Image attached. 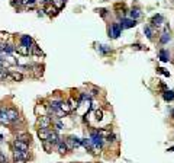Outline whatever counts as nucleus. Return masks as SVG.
Instances as JSON below:
<instances>
[{
	"label": "nucleus",
	"instance_id": "nucleus-1",
	"mask_svg": "<svg viewBox=\"0 0 174 163\" xmlns=\"http://www.w3.org/2000/svg\"><path fill=\"white\" fill-rule=\"evenodd\" d=\"M51 124V117H48V115H42V117L38 118V127L39 128H50Z\"/></svg>",
	"mask_w": 174,
	"mask_h": 163
},
{
	"label": "nucleus",
	"instance_id": "nucleus-2",
	"mask_svg": "<svg viewBox=\"0 0 174 163\" xmlns=\"http://www.w3.org/2000/svg\"><path fill=\"white\" fill-rule=\"evenodd\" d=\"M13 159H25V160H28L29 159V153H28V150H17V149H15L13 150Z\"/></svg>",
	"mask_w": 174,
	"mask_h": 163
},
{
	"label": "nucleus",
	"instance_id": "nucleus-3",
	"mask_svg": "<svg viewBox=\"0 0 174 163\" xmlns=\"http://www.w3.org/2000/svg\"><path fill=\"white\" fill-rule=\"evenodd\" d=\"M15 51H17V54H20V55H29L31 53H32V50H31L29 47L23 45V44H20V45L15 47Z\"/></svg>",
	"mask_w": 174,
	"mask_h": 163
},
{
	"label": "nucleus",
	"instance_id": "nucleus-4",
	"mask_svg": "<svg viewBox=\"0 0 174 163\" xmlns=\"http://www.w3.org/2000/svg\"><path fill=\"white\" fill-rule=\"evenodd\" d=\"M119 25H121L122 29H125V28H132V26L137 25V20H135V19H122V22Z\"/></svg>",
	"mask_w": 174,
	"mask_h": 163
},
{
	"label": "nucleus",
	"instance_id": "nucleus-5",
	"mask_svg": "<svg viewBox=\"0 0 174 163\" xmlns=\"http://www.w3.org/2000/svg\"><path fill=\"white\" fill-rule=\"evenodd\" d=\"M20 44H23V45H26V47H29V48L32 50V47H34V39H32V36L23 35V36H20Z\"/></svg>",
	"mask_w": 174,
	"mask_h": 163
},
{
	"label": "nucleus",
	"instance_id": "nucleus-6",
	"mask_svg": "<svg viewBox=\"0 0 174 163\" xmlns=\"http://www.w3.org/2000/svg\"><path fill=\"white\" fill-rule=\"evenodd\" d=\"M50 130L48 128H39L38 130V137L42 140V141H45V140H48V137H50Z\"/></svg>",
	"mask_w": 174,
	"mask_h": 163
},
{
	"label": "nucleus",
	"instance_id": "nucleus-7",
	"mask_svg": "<svg viewBox=\"0 0 174 163\" xmlns=\"http://www.w3.org/2000/svg\"><path fill=\"white\" fill-rule=\"evenodd\" d=\"M13 147L15 149H17V150H28L29 149V146H28V143L26 141H22V140H15V143H13Z\"/></svg>",
	"mask_w": 174,
	"mask_h": 163
},
{
	"label": "nucleus",
	"instance_id": "nucleus-8",
	"mask_svg": "<svg viewBox=\"0 0 174 163\" xmlns=\"http://www.w3.org/2000/svg\"><path fill=\"white\" fill-rule=\"evenodd\" d=\"M6 114H7V117H9L10 121H16L17 117H19V114H17V111L15 108H7L6 109Z\"/></svg>",
	"mask_w": 174,
	"mask_h": 163
},
{
	"label": "nucleus",
	"instance_id": "nucleus-9",
	"mask_svg": "<svg viewBox=\"0 0 174 163\" xmlns=\"http://www.w3.org/2000/svg\"><path fill=\"white\" fill-rule=\"evenodd\" d=\"M60 140H61V138L58 137L57 131H51V133H50V137H48V141H50V143H52V144H58V143H61Z\"/></svg>",
	"mask_w": 174,
	"mask_h": 163
},
{
	"label": "nucleus",
	"instance_id": "nucleus-10",
	"mask_svg": "<svg viewBox=\"0 0 174 163\" xmlns=\"http://www.w3.org/2000/svg\"><path fill=\"white\" fill-rule=\"evenodd\" d=\"M7 79H10V80H15V82H20V80H23V74L22 73H17V72H12L9 76H6Z\"/></svg>",
	"mask_w": 174,
	"mask_h": 163
},
{
	"label": "nucleus",
	"instance_id": "nucleus-11",
	"mask_svg": "<svg viewBox=\"0 0 174 163\" xmlns=\"http://www.w3.org/2000/svg\"><path fill=\"white\" fill-rule=\"evenodd\" d=\"M162 22H164L162 15H155V16H152V19H151V23H152L154 26H161Z\"/></svg>",
	"mask_w": 174,
	"mask_h": 163
},
{
	"label": "nucleus",
	"instance_id": "nucleus-12",
	"mask_svg": "<svg viewBox=\"0 0 174 163\" xmlns=\"http://www.w3.org/2000/svg\"><path fill=\"white\" fill-rule=\"evenodd\" d=\"M44 12H47L48 15H57V12H58V7L57 6H54V4H47V7H45V10Z\"/></svg>",
	"mask_w": 174,
	"mask_h": 163
},
{
	"label": "nucleus",
	"instance_id": "nucleus-13",
	"mask_svg": "<svg viewBox=\"0 0 174 163\" xmlns=\"http://www.w3.org/2000/svg\"><path fill=\"white\" fill-rule=\"evenodd\" d=\"M110 28H112V31H113V38H118V36L121 35L122 28H121V25H119V23H113Z\"/></svg>",
	"mask_w": 174,
	"mask_h": 163
},
{
	"label": "nucleus",
	"instance_id": "nucleus-14",
	"mask_svg": "<svg viewBox=\"0 0 174 163\" xmlns=\"http://www.w3.org/2000/svg\"><path fill=\"white\" fill-rule=\"evenodd\" d=\"M160 60L161 61H164V63H167L168 60H170V54H168V51L167 50H160Z\"/></svg>",
	"mask_w": 174,
	"mask_h": 163
},
{
	"label": "nucleus",
	"instance_id": "nucleus-15",
	"mask_svg": "<svg viewBox=\"0 0 174 163\" xmlns=\"http://www.w3.org/2000/svg\"><path fill=\"white\" fill-rule=\"evenodd\" d=\"M162 98H164V101L171 102V101H174V92L173 91H165L164 93H162Z\"/></svg>",
	"mask_w": 174,
	"mask_h": 163
},
{
	"label": "nucleus",
	"instance_id": "nucleus-16",
	"mask_svg": "<svg viewBox=\"0 0 174 163\" xmlns=\"http://www.w3.org/2000/svg\"><path fill=\"white\" fill-rule=\"evenodd\" d=\"M81 146H84L88 151H91V150H93V143H91V140H90V138H83V140H81Z\"/></svg>",
	"mask_w": 174,
	"mask_h": 163
},
{
	"label": "nucleus",
	"instance_id": "nucleus-17",
	"mask_svg": "<svg viewBox=\"0 0 174 163\" xmlns=\"http://www.w3.org/2000/svg\"><path fill=\"white\" fill-rule=\"evenodd\" d=\"M144 32H145L147 38L152 39V36H154V32H152V28H151V25H147V26L144 28Z\"/></svg>",
	"mask_w": 174,
	"mask_h": 163
},
{
	"label": "nucleus",
	"instance_id": "nucleus-18",
	"mask_svg": "<svg viewBox=\"0 0 174 163\" xmlns=\"http://www.w3.org/2000/svg\"><path fill=\"white\" fill-rule=\"evenodd\" d=\"M0 122H1L3 125H6V124H10V122H12V121L9 120V117H7L6 111H3V114H1V117H0Z\"/></svg>",
	"mask_w": 174,
	"mask_h": 163
},
{
	"label": "nucleus",
	"instance_id": "nucleus-19",
	"mask_svg": "<svg viewBox=\"0 0 174 163\" xmlns=\"http://www.w3.org/2000/svg\"><path fill=\"white\" fill-rule=\"evenodd\" d=\"M58 153H60V154H65V153H67V150H68V149H67V146H65V143H64V141H61V143H58Z\"/></svg>",
	"mask_w": 174,
	"mask_h": 163
},
{
	"label": "nucleus",
	"instance_id": "nucleus-20",
	"mask_svg": "<svg viewBox=\"0 0 174 163\" xmlns=\"http://www.w3.org/2000/svg\"><path fill=\"white\" fill-rule=\"evenodd\" d=\"M64 143H65V146H67V149H75V144H74V140H73V137L65 138V140H64Z\"/></svg>",
	"mask_w": 174,
	"mask_h": 163
},
{
	"label": "nucleus",
	"instance_id": "nucleus-21",
	"mask_svg": "<svg viewBox=\"0 0 174 163\" xmlns=\"http://www.w3.org/2000/svg\"><path fill=\"white\" fill-rule=\"evenodd\" d=\"M141 16H142V13L139 12L138 9H132V10H131V19H135V20H137V19L141 18Z\"/></svg>",
	"mask_w": 174,
	"mask_h": 163
},
{
	"label": "nucleus",
	"instance_id": "nucleus-22",
	"mask_svg": "<svg viewBox=\"0 0 174 163\" xmlns=\"http://www.w3.org/2000/svg\"><path fill=\"white\" fill-rule=\"evenodd\" d=\"M42 143H44V149H45V151H47V153H51V150H52V143H50V141H48V140H45V141H42Z\"/></svg>",
	"mask_w": 174,
	"mask_h": 163
},
{
	"label": "nucleus",
	"instance_id": "nucleus-23",
	"mask_svg": "<svg viewBox=\"0 0 174 163\" xmlns=\"http://www.w3.org/2000/svg\"><path fill=\"white\" fill-rule=\"evenodd\" d=\"M17 140H22V141H29L31 140V135L29 134H17Z\"/></svg>",
	"mask_w": 174,
	"mask_h": 163
},
{
	"label": "nucleus",
	"instance_id": "nucleus-24",
	"mask_svg": "<svg viewBox=\"0 0 174 163\" xmlns=\"http://www.w3.org/2000/svg\"><path fill=\"white\" fill-rule=\"evenodd\" d=\"M168 41H170V35H168L167 32H164V34L161 35V38H160V42H161V44H167Z\"/></svg>",
	"mask_w": 174,
	"mask_h": 163
},
{
	"label": "nucleus",
	"instance_id": "nucleus-25",
	"mask_svg": "<svg viewBox=\"0 0 174 163\" xmlns=\"http://www.w3.org/2000/svg\"><path fill=\"white\" fill-rule=\"evenodd\" d=\"M32 54L34 55H44V53L39 50V47H38L36 44H34V47H32Z\"/></svg>",
	"mask_w": 174,
	"mask_h": 163
},
{
	"label": "nucleus",
	"instance_id": "nucleus-26",
	"mask_svg": "<svg viewBox=\"0 0 174 163\" xmlns=\"http://www.w3.org/2000/svg\"><path fill=\"white\" fill-rule=\"evenodd\" d=\"M7 39H9V34L7 32H0V42H4L6 44Z\"/></svg>",
	"mask_w": 174,
	"mask_h": 163
},
{
	"label": "nucleus",
	"instance_id": "nucleus-27",
	"mask_svg": "<svg viewBox=\"0 0 174 163\" xmlns=\"http://www.w3.org/2000/svg\"><path fill=\"white\" fill-rule=\"evenodd\" d=\"M3 51H4V53H12V51H15V47H13V45H7V44H4Z\"/></svg>",
	"mask_w": 174,
	"mask_h": 163
},
{
	"label": "nucleus",
	"instance_id": "nucleus-28",
	"mask_svg": "<svg viewBox=\"0 0 174 163\" xmlns=\"http://www.w3.org/2000/svg\"><path fill=\"white\" fill-rule=\"evenodd\" d=\"M68 105H70V108H71V111L77 108V102H75L73 98H70V99H68Z\"/></svg>",
	"mask_w": 174,
	"mask_h": 163
},
{
	"label": "nucleus",
	"instance_id": "nucleus-29",
	"mask_svg": "<svg viewBox=\"0 0 174 163\" xmlns=\"http://www.w3.org/2000/svg\"><path fill=\"white\" fill-rule=\"evenodd\" d=\"M61 111H64V112H70V111H71V108H70L68 106V104H64V102H63V104H61Z\"/></svg>",
	"mask_w": 174,
	"mask_h": 163
},
{
	"label": "nucleus",
	"instance_id": "nucleus-30",
	"mask_svg": "<svg viewBox=\"0 0 174 163\" xmlns=\"http://www.w3.org/2000/svg\"><path fill=\"white\" fill-rule=\"evenodd\" d=\"M99 51H100L102 54H107L110 50H109V48H106V45H100V47H99Z\"/></svg>",
	"mask_w": 174,
	"mask_h": 163
},
{
	"label": "nucleus",
	"instance_id": "nucleus-31",
	"mask_svg": "<svg viewBox=\"0 0 174 163\" xmlns=\"http://www.w3.org/2000/svg\"><path fill=\"white\" fill-rule=\"evenodd\" d=\"M64 3H65V0H55V4H57V7L60 9V7H63L64 6Z\"/></svg>",
	"mask_w": 174,
	"mask_h": 163
},
{
	"label": "nucleus",
	"instance_id": "nucleus-32",
	"mask_svg": "<svg viewBox=\"0 0 174 163\" xmlns=\"http://www.w3.org/2000/svg\"><path fill=\"white\" fill-rule=\"evenodd\" d=\"M102 115H103V112H102V111H100V109H97V111H96V118H97V120H99V121H100V120H102V118H103V117H102Z\"/></svg>",
	"mask_w": 174,
	"mask_h": 163
},
{
	"label": "nucleus",
	"instance_id": "nucleus-33",
	"mask_svg": "<svg viewBox=\"0 0 174 163\" xmlns=\"http://www.w3.org/2000/svg\"><path fill=\"white\" fill-rule=\"evenodd\" d=\"M157 70H158V72L161 73V74H164V76H167V77L170 76V73H168V72H165V70H164V69H161V67H160V69H157Z\"/></svg>",
	"mask_w": 174,
	"mask_h": 163
},
{
	"label": "nucleus",
	"instance_id": "nucleus-34",
	"mask_svg": "<svg viewBox=\"0 0 174 163\" xmlns=\"http://www.w3.org/2000/svg\"><path fill=\"white\" fill-rule=\"evenodd\" d=\"M0 163H7V159L4 154H0Z\"/></svg>",
	"mask_w": 174,
	"mask_h": 163
},
{
	"label": "nucleus",
	"instance_id": "nucleus-35",
	"mask_svg": "<svg viewBox=\"0 0 174 163\" xmlns=\"http://www.w3.org/2000/svg\"><path fill=\"white\" fill-rule=\"evenodd\" d=\"M55 127H57V130H61V128H63V124H61V121H57V122H55Z\"/></svg>",
	"mask_w": 174,
	"mask_h": 163
},
{
	"label": "nucleus",
	"instance_id": "nucleus-36",
	"mask_svg": "<svg viewBox=\"0 0 174 163\" xmlns=\"http://www.w3.org/2000/svg\"><path fill=\"white\" fill-rule=\"evenodd\" d=\"M13 163H26V160H25V159H15Z\"/></svg>",
	"mask_w": 174,
	"mask_h": 163
},
{
	"label": "nucleus",
	"instance_id": "nucleus-37",
	"mask_svg": "<svg viewBox=\"0 0 174 163\" xmlns=\"http://www.w3.org/2000/svg\"><path fill=\"white\" fill-rule=\"evenodd\" d=\"M35 1H36V0H26V4H28V6H34Z\"/></svg>",
	"mask_w": 174,
	"mask_h": 163
},
{
	"label": "nucleus",
	"instance_id": "nucleus-38",
	"mask_svg": "<svg viewBox=\"0 0 174 163\" xmlns=\"http://www.w3.org/2000/svg\"><path fill=\"white\" fill-rule=\"evenodd\" d=\"M132 48H135V50H142V47H141L139 44H134V45H132Z\"/></svg>",
	"mask_w": 174,
	"mask_h": 163
},
{
	"label": "nucleus",
	"instance_id": "nucleus-39",
	"mask_svg": "<svg viewBox=\"0 0 174 163\" xmlns=\"http://www.w3.org/2000/svg\"><path fill=\"white\" fill-rule=\"evenodd\" d=\"M99 12H100V15H102V16H104V15H106V10H104V9H100Z\"/></svg>",
	"mask_w": 174,
	"mask_h": 163
},
{
	"label": "nucleus",
	"instance_id": "nucleus-40",
	"mask_svg": "<svg viewBox=\"0 0 174 163\" xmlns=\"http://www.w3.org/2000/svg\"><path fill=\"white\" fill-rule=\"evenodd\" d=\"M41 1H42V3H47V4H50V3H51V0H41Z\"/></svg>",
	"mask_w": 174,
	"mask_h": 163
},
{
	"label": "nucleus",
	"instance_id": "nucleus-41",
	"mask_svg": "<svg viewBox=\"0 0 174 163\" xmlns=\"http://www.w3.org/2000/svg\"><path fill=\"white\" fill-rule=\"evenodd\" d=\"M168 151H174V147H170V149H168Z\"/></svg>",
	"mask_w": 174,
	"mask_h": 163
},
{
	"label": "nucleus",
	"instance_id": "nucleus-42",
	"mask_svg": "<svg viewBox=\"0 0 174 163\" xmlns=\"http://www.w3.org/2000/svg\"><path fill=\"white\" fill-rule=\"evenodd\" d=\"M171 117L174 118V109H171Z\"/></svg>",
	"mask_w": 174,
	"mask_h": 163
},
{
	"label": "nucleus",
	"instance_id": "nucleus-43",
	"mask_svg": "<svg viewBox=\"0 0 174 163\" xmlns=\"http://www.w3.org/2000/svg\"><path fill=\"white\" fill-rule=\"evenodd\" d=\"M1 114H3V111H1V108H0V117H1Z\"/></svg>",
	"mask_w": 174,
	"mask_h": 163
},
{
	"label": "nucleus",
	"instance_id": "nucleus-44",
	"mask_svg": "<svg viewBox=\"0 0 174 163\" xmlns=\"http://www.w3.org/2000/svg\"><path fill=\"white\" fill-rule=\"evenodd\" d=\"M0 154H1V153H0Z\"/></svg>",
	"mask_w": 174,
	"mask_h": 163
}]
</instances>
